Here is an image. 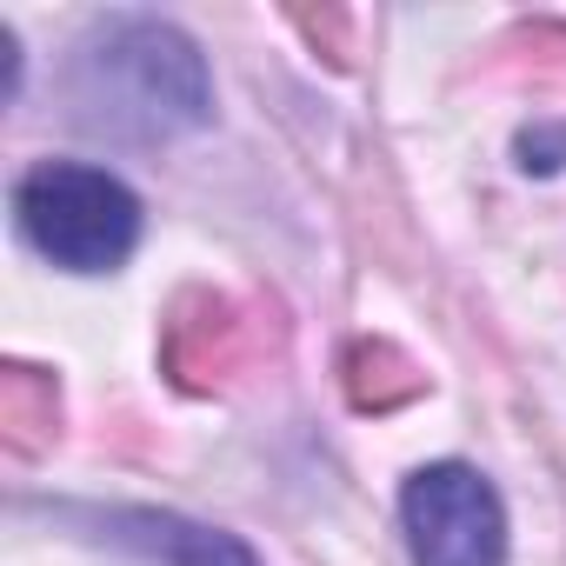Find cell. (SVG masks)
I'll return each instance as SVG.
<instances>
[{"instance_id":"2","label":"cell","mask_w":566,"mask_h":566,"mask_svg":"<svg viewBox=\"0 0 566 566\" xmlns=\"http://www.w3.org/2000/svg\"><path fill=\"white\" fill-rule=\"evenodd\" d=\"M28 247L67 273H114L140 247V193L87 160H41L14 187Z\"/></svg>"},{"instance_id":"1","label":"cell","mask_w":566,"mask_h":566,"mask_svg":"<svg viewBox=\"0 0 566 566\" xmlns=\"http://www.w3.org/2000/svg\"><path fill=\"white\" fill-rule=\"evenodd\" d=\"M74 107L114 140H180L207 127L213 81L200 48L154 14H107L74 48Z\"/></svg>"},{"instance_id":"3","label":"cell","mask_w":566,"mask_h":566,"mask_svg":"<svg viewBox=\"0 0 566 566\" xmlns=\"http://www.w3.org/2000/svg\"><path fill=\"white\" fill-rule=\"evenodd\" d=\"M413 566H506V506L467 460H433L400 486Z\"/></svg>"},{"instance_id":"4","label":"cell","mask_w":566,"mask_h":566,"mask_svg":"<svg viewBox=\"0 0 566 566\" xmlns=\"http://www.w3.org/2000/svg\"><path fill=\"white\" fill-rule=\"evenodd\" d=\"M107 526H114L107 539L140 553L147 566H260L247 539L200 526V520H180V513H114Z\"/></svg>"}]
</instances>
